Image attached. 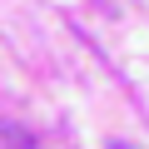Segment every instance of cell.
<instances>
[{
    "label": "cell",
    "instance_id": "1",
    "mask_svg": "<svg viewBox=\"0 0 149 149\" xmlns=\"http://www.w3.org/2000/svg\"><path fill=\"white\" fill-rule=\"evenodd\" d=\"M109 149H124V144H109Z\"/></svg>",
    "mask_w": 149,
    "mask_h": 149
}]
</instances>
